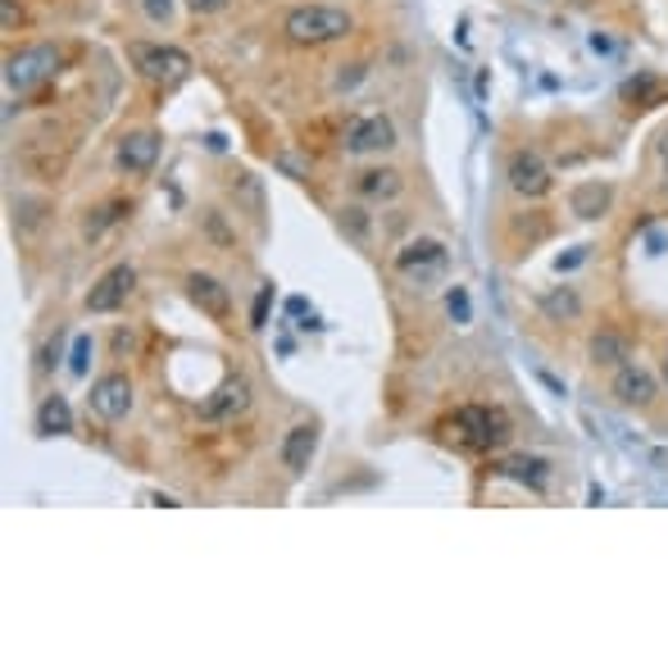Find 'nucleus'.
I'll return each instance as SVG.
<instances>
[{
    "instance_id": "nucleus-1",
    "label": "nucleus",
    "mask_w": 668,
    "mask_h": 668,
    "mask_svg": "<svg viewBox=\"0 0 668 668\" xmlns=\"http://www.w3.org/2000/svg\"><path fill=\"white\" fill-rule=\"evenodd\" d=\"M351 32H355V19L342 6H296V10H286V19H282V37L292 45H310V51L342 41Z\"/></svg>"
},
{
    "instance_id": "nucleus-2",
    "label": "nucleus",
    "mask_w": 668,
    "mask_h": 668,
    "mask_svg": "<svg viewBox=\"0 0 668 668\" xmlns=\"http://www.w3.org/2000/svg\"><path fill=\"white\" fill-rule=\"evenodd\" d=\"M509 433H514L509 414L496 405H464V409H455V418H446V437L464 451H477V455L500 451L509 442Z\"/></svg>"
},
{
    "instance_id": "nucleus-3",
    "label": "nucleus",
    "mask_w": 668,
    "mask_h": 668,
    "mask_svg": "<svg viewBox=\"0 0 668 668\" xmlns=\"http://www.w3.org/2000/svg\"><path fill=\"white\" fill-rule=\"evenodd\" d=\"M128 60H132V69L141 78L155 82V87H178L191 73V55L178 51V45H164V41H132Z\"/></svg>"
},
{
    "instance_id": "nucleus-4",
    "label": "nucleus",
    "mask_w": 668,
    "mask_h": 668,
    "mask_svg": "<svg viewBox=\"0 0 668 668\" xmlns=\"http://www.w3.org/2000/svg\"><path fill=\"white\" fill-rule=\"evenodd\" d=\"M60 45H51V41H37V45H23L19 55H10L6 60V87L10 91H32V87H41V82H51L55 73H60Z\"/></svg>"
},
{
    "instance_id": "nucleus-5",
    "label": "nucleus",
    "mask_w": 668,
    "mask_h": 668,
    "mask_svg": "<svg viewBox=\"0 0 668 668\" xmlns=\"http://www.w3.org/2000/svg\"><path fill=\"white\" fill-rule=\"evenodd\" d=\"M451 264V251L437 242V236H414V242H405L396 251V273L409 282V286H427L437 282Z\"/></svg>"
},
{
    "instance_id": "nucleus-6",
    "label": "nucleus",
    "mask_w": 668,
    "mask_h": 668,
    "mask_svg": "<svg viewBox=\"0 0 668 668\" xmlns=\"http://www.w3.org/2000/svg\"><path fill=\"white\" fill-rule=\"evenodd\" d=\"M505 178H509V191H514V196H523V201H542V196H550V186H555V173H550L546 155L533 151V146L509 151Z\"/></svg>"
},
{
    "instance_id": "nucleus-7",
    "label": "nucleus",
    "mask_w": 668,
    "mask_h": 668,
    "mask_svg": "<svg viewBox=\"0 0 668 668\" xmlns=\"http://www.w3.org/2000/svg\"><path fill=\"white\" fill-rule=\"evenodd\" d=\"M342 146L351 155H387L396 146V123L387 114H351L346 132H342Z\"/></svg>"
},
{
    "instance_id": "nucleus-8",
    "label": "nucleus",
    "mask_w": 668,
    "mask_h": 668,
    "mask_svg": "<svg viewBox=\"0 0 668 668\" xmlns=\"http://www.w3.org/2000/svg\"><path fill=\"white\" fill-rule=\"evenodd\" d=\"M609 396L624 405V409H650L655 396H659V382L650 368L641 364H618L614 368V382H609Z\"/></svg>"
},
{
    "instance_id": "nucleus-9",
    "label": "nucleus",
    "mask_w": 668,
    "mask_h": 668,
    "mask_svg": "<svg viewBox=\"0 0 668 668\" xmlns=\"http://www.w3.org/2000/svg\"><path fill=\"white\" fill-rule=\"evenodd\" d=\"M132 286H136V269H132V264L105 269L101 277H95L91 292H87V310H91V314H114V310H123L128 296H132Z\"/></svg>"
},
{
    "instance_id": "nucleus-10",
    "label": "nucleus",
    "mask_w": 668,
    "mask_h": 668,
    "mask_svg": "<svg viewBox=\"0 0 668 668\" xmlns=\"http://www.w3.org/2000/svg\"><path fill=\"white\" fill-rule=\"evenodd\" d=\"M91 414H101L105 423H119L132 414V382L123 373H105L91 382V396H87Z\"/></svg>"
},
{
    "instance_id": "nucleus-11",
    "label": "nucleus",
    "mask_w": 668,
    "mask_h": 668,
    "mask_svg": "<svg viewBox=\"0 0 668 668\" xmlns=\"http://www.w3.org/2000/svg\"><path fill=\"white\" fill-rule=\"evenodd\" d=\"M119 169L123 173H151L155 160H160V136L151 128H141V132H123L119 136V151H114Z\"/></svg>"
},
{
    "instance_id": "nucleus-12",
    "label": "nucleus",
    "mask_w": 668,
    "mask_h": 668,
    "mask_svg": "<svg viewBox=\"0 0 668 668\" xmlns=\"http://www.w3.org/2000/svg\"><path fill=\"white\" fill-rule=\"evenodd\" d=\"M186 296H191V305H196L201 314H210L214 323H227V318H232L227 286H223L219 277H210V273H191V277H186Z\"/></svg>"
},
{
    "instance_id": "nucleus-13",
    "label": "nucleus",
    "mask_w": 668,
    "mask_h": 668,
    "mask_svg": "<svg viewBox=\"0 0 668 668\" xmlns=\"http://www.w3.org/2000/svg\"><path fill=\"white\" fill-rule=\"evenodd\" d=\"M251 405V382H242V377H227L219 392H210L205 401H201V418H210V423H227V418H236Z\"/></svg>"
},
{
    "instance_id": "nucleus-14",
    "label": "nucleus",
    "mask_w": 668,
    "mask_h": 668,
    "mask_svg": "<svg viewBox=\"0 0 668 668\" xmlns=\"http://www.w3.org/2000/svg\"><path fill=\"white\" fill-rule=\"evenodd\" d=\"M314 451H318V423H296L292 433L282 437V468L286 473H305Z\"/></svg>"
},
{
    "instance_id": "nucleus-15",
    "label": "nucleus",
    "mask_w": 668,
    "mask_h": 668,
    "mask_svg": "<svg viewBox=\"0 0 668 668\" xmlns=\"http://www.w3.org/2000/svg\"><path fill=\"white\" fill-rule=\"evenodd\" d=\"M624 105H628L632 114H646V110L668 105V78H659V73H637V78L624 87Z\"/></svg>"
},
{
    "instance_id": "nucleus-16",
    "label": "nucleus",
    "mask_w": 668,
    "mask_h": 668,
    "mask_svg": "<svg viewBox=\"0 0 668 668\" xmlns=\"http://www.w3.org/2000/svg\"><path fill=\"white\" fill-rule=\"evenodd\" d=\"M609 205H614V186L609 182H578L568 191V210L578 214V219H605L609 214Z\"/></svg>"
},
{
    "instance_id": "nucleus-17",
    "label": "nucleus",
    "mask_w": 668,
    "mask_h": 668,
    "mask_svg": "<svg viewBox=\"0 0 668 668\" xmlns=\"http://www.w3.org/2000/svg\"><path fill=\"white\" fill-rule=\"evenodd\" d=\"M401 186H405V178H401L396 169H364V173L355 178V196L382 205V201H396Z\"/></svg>"
},
{
    "instance_id": "nucleus-18",
    "label": "nucleus",
    "mask_w": 668,
    "mask_h": 668,
    "mask_svg": "<svg viewBox=\"0 0 668 668\" xmlns=\"http://www.w3.org/2000/svg\"><path fill=\"white\" fill-rule=\"evenodd\" d=\"M500 473L514 477V483H523V487H533V492H546V487H550V464L537 459V455H514V459L500 464Z\"/></svg>"
},
{
    "instance_id": "nucleus-19",
    "label": "nucleus",
    "mask_w": 668,
    "mask_h": 668,
    "mask_svg": "<svg viewBox=\"0 0 668 668\" xmlns=\"http://www.w3.org/2000/svg\"><path fill=\"white\" fill-rule=\"evenodd\" d=\"M69 427H73V409H69L64 396H45V401L37 405V433H41V437H64Z\"/></svg>"
},
{
    "instance_id": "nucleus-20",
    "label": "nucleus",
    "mask_w": 668,
    "mask_h": 668,
    "mask_svg": "<svg viewBox=\"0 0 668 668\" xmlns=\"http://www.w3.org/2000/svg\"><path fill=\"white\" fill-rule=\"evenodd\" d=\"M591 364H605V368H618L628 364V337L618 327H600L591 337Z\"/></svg>"
},
{
    "instance_id": "nucleus-21",
    "label": "nucleus",
    "mask_w": 668,
    "mask_h": 668,
    "mask_svg": "<svg viewBox=\"0 0 668 668\" xmlns=\"http://www.w3.org/2000/svg\"><path fill=\"white\" fill-rule=\"evenodd\" d=\"M542 314L555 323H573L583 314V296L573 286H550V292H542Z\"/></svg>"
},
{
    "instance_id": "nucleus-22",
    "label": "nucleus",
    "mask_w": 668,
    "mask_h": 668,
    "mask_svg": "<svg viewBox=\"0 0 668 668\" xmlns=\"http://www.w3.org/2000/svg\"><path fill=\"white\" fill-rule=\"evenodd\" d=\"M132 205L128 201H105V205H95V210H87V219H82V236L87 242H95V236H101L110 223H119L123 214H128Z\"/></svg>"
},
{
    "instance_id": "nucleus-23",
    "label": "nucleus",
    "mask_w": 668,
    "mask_h": 668,
    "mask_svg": "<svg viewBox=\"0 0 668 668\" xmlns=\"http://www.w3.org/2000/svg\"><path fill=\"white\" fill-rule=\"evenodd\" d=\"M141 10H146L151 23H169L173 19V0H141Z\"/></svg>"
},
{
    "instance_id": "nucleus-24",
    "label": "nucleus",
    "mask_w": 668,
    "mask_h": 668,
    "mask_svg": "<svg viewBox=\"0 0 668 668\" xmlns=\"http://www.w3.org/2000/svg\"><path fill=\"white\" fill-rule=\"evenodd\" d=\"M87 360H91V342H87V337H78V342H73V360H69V373H73V377H82V373H87Z\"/></svg>"
},
{
    "instance_id": "nucleus-25",
    "label": "nucleus",
    "mask_w": 668,
    "mask_h": 668,
    "mask_svg": "<svg viewBox=\"0 0 668 668\" xmlns=\"http://www.w3.org/2000/svg\"><path fill=\"white\" fill-rule=\"evenodd\" d=\"M446 310L455 323H468V296H464V286H455V292L446 296Z\"/></svg>"
},
{
    "instance_id": "nucleus-26",
    "label": "nucleus",
    "mask_w": 668,
    "mask_h": 668,
    "mask_svg": "<svg viewBox=\"0 0 668 668\" xmlns=\"http://www.w3.org/2000/svg\"><path fill=\"white\" fill-rule=\"evenodd\" d=\"M368 69H364V60H355V64H342V73H337V91H351L360 78H364Z\"/></svg>"
},
{
    "instance_id": "nucleus-27",
    "label": "nucleus",
    "mask_w": 668,
    "mask_h": 668,
    "mask_svg": "<svg viewBox=\"0 0 668 668\" xmlns=\"http://www.w3.org/2000/svg\"><path fill=\"white\" fill-rule=\"evenodd\" d=\"M269 301H273V286H264V292L255 296V314H251V327H264V318H269Z\"/></svg>"
},
{
    "instance_id": "nucleus-28",
    "label": "nucleus",
    "mask_w": 668,
    "mask_h": 668,
    "mask_svg": "<svg viewBox=\"0 0 668 668\" xmlns=\"http://www.w3.org/2000/svg\"><path fill=\"white\" fill-rule=\"evenodd\" d=\"M191 6V14H219V10H227V0H186Z\"/></svg>"
},
{
    "instance_id": "nucleus-29",
    "label": "nucleus",
    "mask_w": 668,
    "mask_h": 668,
    "mask_svg": "<svg viewBox=\"0 0 668 668\" xmlns=\"http://www.w3.org/2000/svg\"><path fill=\"white\" fill-rule=\"evenodd\" d=\"M0 10H6V32H14V23H23L19 0H0Z\"/></svg>"
},
{
    "instance_id": "nucleus-30",
    "label": "nucleus",
    "mask_w": 668,
    "mask_h": 668,
    "mask_svg": "<svg viewBox=\"0 0 668 668\" xmlns=\"http://www.w3.org/2000/svg\"><path fill=\"white\" fill-rule=\"evenodd\" d=\"M655 155H659V164H668V128H664L659 141H655Z\"/></svg>"
},
{
    "instance_id": "nucleus-31",
    "label": "nucleus",
    "mask_w": 668,
    "mask_h": 668,
    "mask_svg": "<svg viewBox=\"0 0 668 668\" xmlns=\"http://www.w3.org/2000/svg\"><path fill=\"white\" fill-rule=\"evenodd\" d=\"M114 351H119V355L132 351V337H128V332H119V337H114Z\"/></svg>"
},
{
    "instance_id": "nucleus-32",
    "label": "nucleus",
    "mask_w": 668,
    "mask_h": 668,
    "mask_svg": "<svg viewBox=\"0 0 668 668\" xmlns=\"http://www.w3.org/2000/svg\"><path fill=\"white\" fill-rule=\"evenodd\" d=\"M664 191H668V164H664Z\"/></svg>"
},
{
    "instance_id": "nucleus-33",
    "label": "nucleus",
    "mask_w": 668,
    "mask_h": 668,
    "mask_svg": "<svg viewBox=\"0 0 668 668\" xmlns=\"http://www.w3.org/2000/svg\"><path fill=\"white\" fill-rule=\"evenodd\" d=\"M664 382H668V355H664Z\"/></svg>"
},
{
    "instance_id": "nucleus-34",
    "label": "nucleus",
    "mask_w": 668,
    "mask_h": 668,
    "mask_svg": "<svg viewBox=\"0 0 668 668\" xmlns=\"http://www.w3.org/2000/svg\"><path fill=\"white\" fill-rule=\"evenodd\" d=\"M542 6H546V0H542Z\"/></svg>"
}]
</instances>
